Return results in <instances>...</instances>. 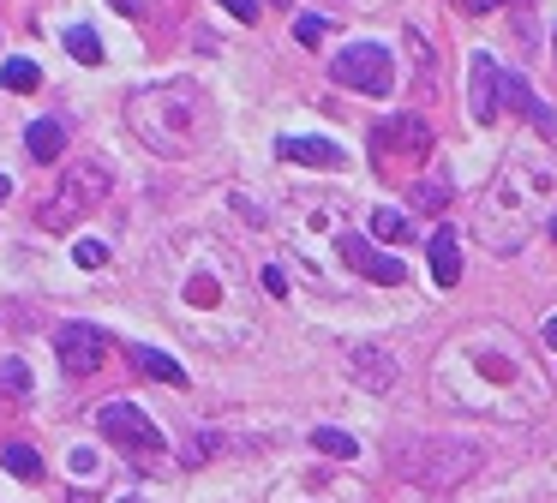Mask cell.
<instances>
[{
	"mask_svg": "<svg viewBox=\"0 0 557 503\" xmlns=\"http://www.w3.org/2000/svg\"><path fill=\"white\" fill-rule=\"evenodd\" d=\"M126 126L138 132L144 150L156 156H192L210 138V96L192 78H168V84H144L126 96Z\"/></svg>",
	"mask_w": 557,
	"mask_h": 503,
	"instance_id": "cell-1",
	"label": "cell"
},
{
	"mask_svg": "<svg viewBox=\"0 0 557 503\" xmlns=\"http://www.w3.org/2000/svg\"><path fill=\"white\" fill-rule=\"evenodd\" d=\"M102 198H108V162H96V156H90V162H78V168H66V174H60V186L36 204V222H42V228H54V234H60V228H78V222H84Z\"/></svg>",
	"mask_w": 557,
	"mask_h": 503,
	"instance_id": "cell-2",
	"label": "cell"
},
{
	"mask_svg": "<svg viewBox=\"0 0 557 503\" xmlns=\"http://www.w3.org/2000/svg\"><path fill=\"white\" fill-rule=\"evenodd\" d=\"M396 462H402V474H408V480H420V486H456V480H468V474H474L480 450H474V444H462V438H438V444H414V456H408V450H396Z\"/></svg>",
	"mask_w": 557,
	"mask_h": 503,
	"instance_id": "cell-3",
	"label": "cell"
},
{
	"mask_svg": "<svg viewBox=\"0 0 557 503\" xmlns=\"http://www.w3.org/2000/svg\"><path fill=\"white\" fill-rule=\"evenodd\" d=\"M330 78H336L342 90H360V96H390V90H396V60H390V48H378V42H354V48H342V54L330 60Z\"/></svg>",
	"mask_w": 557,
	"mask_h": 503,
	"instance_id": "cell-4",
	"label": "cell"
},
{
	"mask_svg": "<svg viewBox=\"0 0 557 503\" xmlns=\"http://www.w3.org/2000/svg\"><path fill=\"white\" fill-rule=\"evenodd\" d=\"M96 432H102L114 450H126V456H162V450H168V438L150 426V414H144L138 402H102V408H96Z\"/></svg>",
	"mask_w": 557,
	"mask_h": 503,
	"instance_id": "cell-5",
	"label": "cell"
},
{
	"mask_svg": "<svg viewBox=\"0 0 557 503\" xmlns=\"http://www.w3.org/2000/svg\"><path fill=\"white\" fill-rule=\"evenodd\" d=\"M432 150V126L420 120V114H396V120H384L378 126V138H372V156L390 168V162H414V156H426Z\"/></svg>",
	"mask_w": 557,
	"mask_h": 503,
	"instance_id": "cell-6",
	"label": "cell"
},
{
	"mask_svg": "<svg viewBox=\"0 0 557 503\" xmlns=\"http://www.w3.org/2000/svg\"><path fill=\"white\" fill-rule=\"evenodd\" d=\"M54 354H60V366H66L72 378H90V372H102V360H108V336H102L96 324H60Z\"/></svg>",
	"mask_w": 557,
	"mask_h": 503,
	"instance_id": "cell-7",
	"label": "cell"
},
{
	"mask_svg": "<svg viewBox=\"0 0 557 503\" xmlns=\"http://www.w3.org/2000/svg\"><path fill=\"white\" fill-rule=\"evenodd\" d=\"M468 114L480 120V126H492L498 120V96H504V72H498V60L492 54H474L468 60Z\"/></svg>",
	"mask_w": 557,
	"mask_h": 503,
	"instance_id": "cell-8",
	"label": "cell"
},
{
	"mask_svg": "<svg viewBox=\"0 0 557 503\" xmlns=\"http://www.w3.org/2000/svg\"><path fill=\"white\" fill-rule=\"evenodd\" d=\"M342 258H348V264H354L360 276H372L378 288H396V282L408 276V270H402L396 258H384V252H378L372 240H360V234H348V240H342Z\"/></svg>",
	"mask_w": 557,
	"mask_h": 503,
	"instance_id": "cell-9",
	"label": "cell"
},
{
	"mask_svg": "<svg viewBox=\"0 0 557 503\" xmlns=\"http://www.w3.org/2000/svg\"><path fill=\"white\" fill-rule=\"evenodd\" d=\"M504 102H510V114H522L534 132H557V108L534 96V84H528V78H516V72H510V78H504Z\"/></svg>",
	"mask_w": 557,
	"mask_h": 503,
	"instance_id": "cell-10",
	"label": "cell"
},
{
	"mask_svg": "<svg viewBox=\"0 0 557 503\" xmlns=\"http://www.w3.org/2000/svg\"><path fill=\"white\" fill-rule=\"evenodd\" d=\"M276 150H282V162H306V168H342V162H348L342 144H330V138H294V132H288Z\"/></svg>",
	"mask_w": 557,
	"mask_h": 503,
	"instance_id": "cell-11",
	"label": "cell"
},
{
	"mask_svg": "<svg viewBox=\"0 0 557 503\" xmlns=\"http://www.w3.org/2000/svg\"><path fill=\"white\" fill-rule=\"evenodd\" d=\"M426 258H432V276H438L444 288L462 282V240H456V228H438L432 246H426Z\"/></svg>",
	"mask_w": 557,
	"mask_h": 503,
	"instance_id": "cell-12",
	"label": "cell"
},
{
	"mask_svg": "<svg viewBox=\"0 0 557 503\" xmlns=\"http://www.w3.org/2000/svg\"><path fill=\"white\" fill-rule=\"evenodd\" d=\"M24 150H30V162H60L66 156V126L60 120H30L24 126Z\"/></svg>",
	"mask_w": 557,
	"mask_h": 503,
	"instance_id": "cell-13",
	"label": "cell"
},
{
	"mask_svg": "<svg viewBox=\"0 0 557 503\" xmlns=\"http://www.w3.org/2000/svg\"><path fill=\"white\" fill-rule=\"evenodd\" d=\"M348 360H354V378H360L366 390H390V384H396V360H390L384 348H354Z\"/></svg>",
	"mask_w": 557,
	"mask_h": 503,
	"instance_id": "cell-14",
	"label": "cell"
},
{
	"mask_svg": "<svg viewBox=\"0 0 557 503\" xmlns=\"http://www.w3.org/2000/svg\"><path fill=\"white\" fill-rule=\"evenodd\" d=\"M126 360H132V366H138L144 378H156V384H174V390L186 384V372H180V366H174L168 354H156V348H126Z\"/></svg>",
	"mask_w": 557,
	"mask_h": 503,
	"instance_id": "cell-15",
	"label": "cell"
},
{
	"mask_svg": "<svg viewBox=\"0 0 557 503\" xmlns=\"http://www.w3.org/2000/svg\"><path fill=\"white\" fill-rule=\"evenodd\" d=\"M312 450H318V456H336V462H354V456H360V444H354L342 426H318V432H312Z\"/></svg>",
	"mask_w": 557,
	"mask_h": 503,
	"instance_id": "cell-16",
	"label": "cell"
},
{
	"mask_svg": "<svg viewBox=\"0 0 557 503\" xmlns=\"http://www.w3.org/2000/svg\"><path fill=\"white\" fill-rule=\"evenodd\" d=\"M0 462H6V474H12V480H30V486L42 480V456H36L30 444H6V450H0Z\"/></svg>",
	"mask_w": 557,
	"mask_h": 503,
	"instance_id": "cell-17",
	"label": "cell"
},
{
	"mask_svg": "<svg viewBox=\"0 0 557 503\" xmlns=\"http://www.w3.org/2000/svg\"><path fill=\"white\" fill-rule=\"evenodd\" d=\"M66 54H72L78 66H96V60H102V42H96V30H90V24H72V30H66Z\"/></svg>",
	"mask_w": 557,
	"mask_h": 503,
	"instance_id": "cell-18",
	"label": "cell"
},
{
	"mask_svg": "<svg viewBox=\"0 0 557 503\" xmlns=\"http://www.w3.org/2000/svg\"><path fill=\"white\" fill-rule=\"evenodd\" d=\"M414 228H408V216L402 210H372V240H390V246H402Z\"/></svg>",
	"mask_w": 557,
	"mask_h": 503,
	"instance_id": "cell-19",
	"label": "cell"
},
{
	"mask_svg": "<svg viewBox=\"0 0 557 503\" xmlns=\"http://www.w3.org/2000/svg\"><path fill=\"white\" fill-rule=\"evenodd\" d=\"M0 84H6V90H36V84H42V72H36V60H24V54H18V60H6V66H0Z\"/></svg>",
	"mask_w": 557,
	"mask_h": 503,
	"instance_id": "cell-20",
	"label": "cell"
},
{
	"mask_svg": "<svg viewBox=\"0 0 557 503\" xmlns=\"http://www.w3.org/2000/svg\"><path fill=\"white\" fill-rule=\"evenodd\" d=\"M72 258H78L84 270H102V264H108V246H102V240H78V246H72Z\"/></svg>",
	"mask_w": 557,
	"mask_h": 503,
	"instance_id": "cell-21",
	"label": "cell"
},
{
	"mask_svg": "<svg viewBox=\"0 0 557 503\" xmlns=\"http://www.w3.org/2000/svg\"><path fill=\"white\" fill-rule=\"evenodd\" d=\"M294 36H300V42H306V48H318V42H324V36H330V24H324V18H312V12H306V18H300V24H294Z\"/></svg>",
	"mask_w": 557,
	"mask_h": 503,
	"instance_id": "cell-22",
	"label": "cell"
},
{
	"mask_svg": "<svg viewBox=\"0 0 557 503\" xmlns=\"http://www.w3.org/2000/svg\"><path fill=\"white\" fill-rule=\"evenodd\" d=\"M414 204H420V210H444V204H450V186H444V180H426Z\"/></svg>",
	"mask_w": 557,
	"mask_h": 503,
	"instance_id": "cell-23",
	"label": "cell"
},
{
	"mask_svg": "<svg viewBox=\"0 0 557 503\" xmlns=\"http://www.w3.org/2000/svg\"><path fill=\"white\" fill-rule=\"evenodd\" d=\"M0 384H6L12 396H24V390H30V378H24V366H18V360H6V366H0Z\"/></svg>",
	"mask_w": 557,
	"mask_h": 503,
	"instance_id": "cell-24",
	"label": "cell"
},
{
	"mask_svg": "<svg viewBox=\"0 0 557 503\" xmlns=\"http://www.w3.org/2000/svg\"><path fill=\"white\" fill-rule=\"evenodd\" d=\"M216 6H228L240 24H252V18H258V0H216Z\"/></svg>",
	"mask_w": 557,
	"mask_h": 503,
	"instance_id": "cell-25",
	"label": "cell"
},
{
	"mask_svg": "<svg viewBox=\"0 0 557 503\" xmlns=\"http://www.w3.org/2000/svg\"><path fill=\"white\" fill-rule=\"evenodd\" d=\"M462 12H492V6H504V0H456Z\"/></svg>",
	"mask_w": 557,
	"mask_h": 503,
	"instance_id": "cell-26",
	"label": "cell"
},
{
	"mask_svg": "<svg viewBox=\"0 0 557 503\" xmlns=\"http://www.w3.org/2000/svg\"><path fill=\"white\" fill-rule=\"evenodd\" d=\"M546 348H557V318H546Z\"/></svg>",
	"mask_w": 557,
	"mask_h": 503,
	"instance_id": "cell-27",
	"label": "cell"
},
{
	"mask_svg": "<svg viewBox=\"0 0 557 503\" xmlns=\"http://www.w3.org/2000/svg\"><path fill=\"white\" fill-rule=\"evenodd\" d=\"M108 6H114V12H138V0H108Z\"/></svg>",
	"mask_w": 557,
	"mask_h": 503,
	"instance_id": "cell-28",
	"label": "cell"
},
{
	"mask_svg": "<svg viewBox=\"0 0 557 503\" xmlns=\"http://www.w3.org/2000/svg\"><path fill=\"white\" fill-rule=\"evenodd\" d=\"M6 192H12V180H6V174H0V204H6Z\"/></svg>",
	"mask_w": 557,
	"mask_h": 503,
	"instance_id": "cell-29",
	"label": "cell"
},
{
	"mask_svg": "<svg viewBox=\"0 0 557 503\" xmlns=\"http://www.w3.org/2000/svg\"><path fill=\"white\" fill-rule=\"evenodd\" d=\"M552 240H557V216H552Z\"/></svg>",
	"mask_w": 557,
	"mask_h": 503,
	"instance_id": "cell-30",
	"label": "cell"
},
{
	"mask_svg": "<svg viewBox=\"0 0 557 503\" xmlns=\"http://www.w3.org/2000/svg\"><path fill=\"white\" fill-rule=\"evenodd\" d=\"M120 503H138V498H120Z\"/></svg>",
	"mask_w": 557,
	"mask_h": 503,
	"instance_id": "cell-31",
	"label": "cell"
},
{
	"mask_svg": "<svg viewBox=\"0 0 557 503\" xmlns=\"http://www.w3.org/2000/svg\"><path fill=\"white\" fill-rule=\"evenodd\" d=\"M276 6H288V0H276Z\"/></svg>",
	"mask_w": 557,
	"mask_h": 503,
	"instance_id": "cell-32",
	"label": "cell"
},
{
	"mask_svg": "<svg viewBox=\"0 0 557 503\" xmlns=\"http://www.w3.org/2000/svg\"><path fill=\"white\" fill-rule=\"evenodd\" d=\"M552 48H557V42H552Z\"/></svg>",
	"mask_w": 557,
	"mask_h": 503,
	"instance_id": "cell-33",
	"label": "cell"
}]
</instances>
